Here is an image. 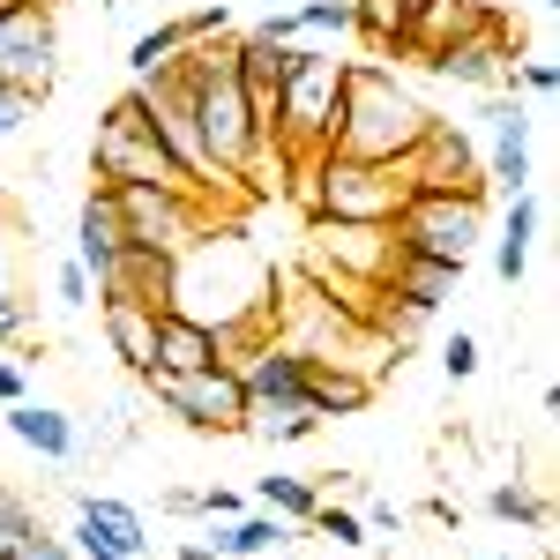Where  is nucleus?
I'll list each match as a JSON object with an SVG mask.
<instances>
[{
  "label": "nucleus",
  "instance_id": "c85d7f7f",
  "mask_svg": "<svg viewBox=\"0 0 560 560\" xmlns=\"http://www.w3.org/2000/svg\"><path fill=\"white\" fill-rule=\"evenodd\" d=\"M300 38H351V0H300Z\"/></svg>",
  "mask_w": 560,
  "mask_h": 560
},
{
  "label": "nucleus",
  "instance_id": "4c0bfd02",
  "mask_svg": "<svg viewBox=\"0 0 560 560\" xmlns=\"http://www.w3.org/2000/svg\"><path fill=\"white\" fill-rule=\"evenodd\" d=\"M31 396V359H0V404H23Z\"/></svg>",
  "mask_w": 560,
  "mask_h": 560
},
{
  "label": "nucleus",
  "instance_id": "6ab92c4d",
  "mask_svg": "<svg viewBox=\"0 0 560 560\" xmlns=\"http://www.w3.org/2000/svg\"><path fill=\"white\" fill-rule=\"evenodd\" d=\"M120 255H128L120 210H113V195H105V187H90V195H83V210H75V261L90 269V284H105Z\"/></svg>",
  "mask_w": 560,
  "mask_h": 560
},
{
  "label": "nucleus",
  "instance_id": "c756f323",
  "mask_svg": "<svg viewBox=\"0 0 560 560\" xmlns=\"http://www.w3.org/2000/svg\"><path fill=\"white\" fill-rule=\"evenodd\" d=\"M314 427H322L314 411H247V427H240V433H255V441H306Z\"/></svg>",
  "mask_w": 560,
  "mask_h": 560
},
{
  "label": "nucleus",
  "instance_id": "f3484780",
  "mask_svg": "<svg viewBox=\"0 0 560 560\" xmlns=\"http://www.w3.org/2000/svg\"><path fill=\"white\" fill-rule=\"evenodd\" d=\"M0 411H8L0 427L15 433L31 456H45V464H75V456H83V427H75L60 404H38V396H23V404H0Z\"/></svg>",
  "mask_w": 560,
  "mask_h": 560
},
{
  "label": "nucleus",
  "instance_id": "e433bc0d",
  "mask_svg": "<svg viewBox=\"0 0 560 560\" xmlns=\"http://www.w3.org/2000/svg\"><path fill=\"white\" fill-rule=\"evenodd\" d=\"M530 90V97H553V90H560V68H553V60H523V68H509V83H501V90Z\"/></svg>",
  "mask_w": 560,
  "mask_h": 560
},
{
  "label": "nucleus",
  "instance_id": "a18cd8bd",
  "mask_svg": "<svg viewBox=\"0 0 560 560\" xmlns=\"http://www.w3.org/2000/svg\"><path fill=\"white\" fill-rule=\"evenodd\" d=\"M530 8H546V15H553V8H560V0H530Z\"/></svg>",
  "mask_w": 560,
  "mask_h": 560
},
{
  "label": "nucleus",
  "instance_id": "f257e3e1",
  "mask_svg": "<svg viewBox=\"0 0 560 560\" xmlns=\"http://www.w3.org/2000/svg\"><path fill=\"white\" fill-rule=\"evenodd\" d=\"M427 120H433V113L396 83L388 68H374V60H345V90H337V135H329V150L366 158V165H404V158L419 150Z\"/></svg>",
  "mask_w": 560,
  "mask_h": 560
},
{
  "label": "nucleus",
  "instance_id": "ea45409f",
  "mask_svg": "<svg viewBox=\"0 0 560 560\" xmlns=\"http://www.w3.org/2000/svg\"><path fill=\"white\" fill-rule=\"evenodd\" d=\"M240 509H247V493H232V486H202V516H240Z\"/></svg>",
  "mask_w": 560,
  "mask_h": 560
},
{
  "label": "nucleus",
  "instance_id": "4468645a",
  "mask_svg": "<svg viewBox=\"0 0 560 560\" xmlns=\"http://www.w3.org/2000/svg\"><path fill=\"white\" fill-rule=\"evenodd\" d=\"M240 329H202L187 314H158V374H202V366H232Z\"/></svg>",
  "mask_w": 560,
  "mask_h": 560
},
{
  "label": "nucleus",
  "instance_id": "423d86ee",
  "mask_svg": "<svg viewBox=\"0 0 560 560\" xmlns=\"http://www.w3.org/2000/svg\"><path fill=\"white\" fill-rule=\"evenodd\" d=\"M150 396L158 411L179 419L195 433H240L247 427V388H240V366H202V374H150Z\"/></svg>",
  "mask_w": 560,
  "mask_h": 560
},
{
  "label": "nucleus",
  "instance_id": "bb28decb",
  "mask_svg": "<svg viewBox=\"0 0 560 560\" xmlns=\"http://www.w3.org/2000/svg\"><path fill=\"white\" fill-rule=\"evenodd\" d=\"M306 530H314V538H329L337 553H359V546L374 538V530H366V516H359V509H345V501H329V493L314 501V516H306Z\"/></svg>",
  "mask_w": 560,
  "mask_h": 560
},
{
  "label": "nucleus",
  "instance_id": "49530a36",
  "mask_svg": "<svg viewBox=\"0 0 560 560\" xmlns=\"http://www.w3.org/2000/svg\"><path fill=\"white\" fill-rule=\"evenodd\" d=\"M478 560H516V553H478Z\"/></svg>",
  "mask_w": 560,
  "mask_h": 560
},
{
  "label": "nucleus",
  "instance_id": "f03ea898",
  "mask_svg": "<svg viewBox=\"0 0 560 560\" xmlns=\"http://www.w3.org/2000/svg\"><path fill=\"white\" fill-rule=\"evenodd\" d=\"M173 75L187 83V105H195V128H202V150L217 158V173L247 179L277 142L261 135L255 105H247V90H240V75H232V52H217V45H187V52L173 60Z\"/></svg>",
  "mask_w": 560,
  "mask_h": 560
},
{
  "label": "nucleus",
  "instance_id": "4be33fe9",
  "mask_svg": "<svg viewBox=\"0 0 560 560\" xmlns=\"http://www.w3.org/2000/svg\"><path fill=\"white\" fill-rule=\"evenodd\" d=\"M314 247H322V255H337L345 269H359V277H382L388 224H337V217H322V224H314Z\"/></svg>",
  "mask_w": 560,
  "mask_h": 560
},
{
  "label": "nucleus",
  "instance_id": "412c9836",
  "mask_svg": "<svg viewBox=\"0 0 560 560\" xmlns=\"http://www.w3.org/2000/svg\"><path fill=\"white\" fill-rule=\"evenodd\" d=\"M300 538V523H284V516H269V509H240V516H217V530H210V546H217V560H261V553H277V546H292Z\"/></svg>",
  "mask_w": 560,
  "mask_h": 560
},
{
  "label": "nucleus",
  "instance_id": "1a4fd4ad",
  "mask_svg": "<svg viewBox=\"0 0 560 560\" xmlns=\"http://www.w3.org/2000/svg\"><path fill=\"white\" fill-rule=\"evenodd\" d=\"M142 90V113H150V135L173 150V165L195 179V195H217V187H232V179L217 173V158L202 150V128H195V105H187V83H179L173 68L158 75V83H135Z\"/></svg>",
  "mask_w": 560,
  "mask_h": 560
},
{
  "label": "nucleus",
  "instance_id": "cd10ccee",
  "mask_svg": "<svg viewBox=\"0 0 560 560\" xmlns=\"http://www.w3.org/2000/svg\"><path fill=\"white\" fill-rule=\"evenodd\" d=\"M486 516H493V523H530V530H546V523H553V516H546V501H538L523 478H516V486H493V493H486Z\"/></svg>",
  "mask_w": 560,
  "mask_h": 560
},
{
  "label": "nucleus",
  "instance_id": "a878e982",
  "mask_svg": "<svg viewBox=\"0 0 560 560\" xmlns=\"http://www.w3.org/2000/svg\"><path fill=\"white\" fill-rule=\"evenodd\" d=\"M314 501H322V486L300 471H277V478H255V509H269V516H284V523H300L314 516Z\"/></svg>",
  "mask_w": 560,
  "mask_h": 560
},
{
  "label": "nucleus",
  "instance_id": "39448f33",
  "mask_svg": "<svg viewBox=\"0 0 560 560\" xmlns=\"http://www.w3.org/2000/svg\"><path fill=\"white\" fill-rule=\"evenodd\" d=\"M306 202H314V217H337V224H388L396 202H404V173L345 158V150H322L306 165Z\"/></svg>",
  "mask_w": 560,
  "mask_h": 560
},
{
  "label": "nucleus",
  "instance_id": "ddd939ff",
  "mask_svg": "<svg viewBox=\"0 0 560 560\" xmlns=\"http://www.w3.org/2000/svg\"><path fill=\"white\" fill-rule=\"evenodd\" d=\"M427 68L448 75V83H464V90H501L509 68H516V52L493 38V23H478V31H464V38H448L441 52H427Z\"/></svg>",
  "mask_w": 560,
  "mask_h": 560
},
{
  "label": "nucleus",
  "instance_id": "7c9ffc66",
  "mask_svg": "<svg viewBox=\"0 0 560 560\" xmlns=\"http://www.w3.org/2000/svg\"><path fill=\"white\" fill-rule=\"evenodd\" d=\"M31 530H38V509H31L23 493H8V486H0V553H8L15 538H31Z\"/></svg>",
  "mask_w": 560,
  "mask_h": 560
},
{
  "label": "nucleus",
  "instance_id": "6e6552de",
  "mask_svg": "<svg viewBox=\"0 0 560 560\" xmlns=\"http://www.w3.org/2000/svg\"><path fill=\"white\" fill-rule=\"evenodd\" d=\"M113 195V210H120V232H128V247H150V255H179L187 240H195V195H173V187H142V179H113L105 187Z\"/></svg>",
  "mask_w": 560,
  "mask_h": 560
},
{
  "label": "nucleus",
  "instance_id": "5701e85b",
  "mask_svg": "<svg viewBox=\"0 0 560 560\" xmlns=\"http://www.w3.org/2000/svg\"><path fill=\"white\" fill-rule=\"evenodd\" d=\"M530 240H538V202H530V187H523V195H509L501 240H493V277H501V284H523V269H530Z\"/></svg>",
  "mask_w": 560,
  "mask_h": 560
},
{
  "label": "nucleus",
  "instance_id": "c03bdc74",
  "mask_svg": "<svg viewBox=\"0 0 560 560\" xmlns=\"http://www.w3.org/2000/svg\"><path fill=\"white\" fill-rule=\"evenodd\" d=\"M173 560H217V546H210V538H187V546H179Z\"/></svg>",
  "mask_w": 560,
  "mask_h": 560
},
{
  "label": "nucleus",
  "instance_id": "2f4dec72",
  "mask_svg": "<svg viewBox=\"0 0 560 560\" xmlns=\"http://www.w3.org/2000/svg\"><path fill=\"white\" fill-rule=\"evenodd\" d=\"M179 31H187V45H210V38H224V31H232V8H224V0L187 8V15H179Z\"/></svg>",
  "mask_w": 560,
  "mask_h": 560
},
{
  "label": "nucleus",
  "instance_id": "7ed1b4c3",
  "mask_svg": "<svg viewBox=\"0 0 560 560\" xmlns=\"http://www.w3.org/2000/svg\"><path fill=\"white\" fill-rule=\"evenodd\" d=\"M486 240V195L478 187H404V202L388 217V247L404 255H433V261H464Z\"/></svg>",
  "mask_w": 560,
  "mask_h": 560
},
{
  "label": "nucleus",
  "instance_id": "2eb2a0df",
  "mask_svg": "<svg viewBox=\"0 0 560 560\" xmlns=\"http://www.w3.org/2000/svg\"><path fill=\"white\" fill-rule=\"evenodd\" d=\"M374 284H382L404 314H433V306L464 284V269H456V261H433V255H404V247H388V261H382V277H374Z\"/></svg>",
  "mask_w": 560,
  "mask_h": 560
},
{
  "label": "nucleus",
  "instance_id": "a211bd4d",
  "mask_svg": "<svg viewBox=\"0 0 560 560\" xmlns=\"http://www.w3.org/2000/svg\"><path fill=\"white\" fill-rule=\"evenodd\" d=\"M158 314H165V306H142V300H105V306H97L105 345H113V359L128 366L135 382L158 374Z\"/></svg>",
  "mask_w": 560,
  "mask_h": 560
},
{
  "label": "nucleus",
  "instance_id": "09e8293b",
  "mask_svg": "<svg viewBox=\"0 0 560 560\" xmlns=\"http://www.w3.org/2000/svg\"><path fill=\"white\" fill-rule=\"evenodd\" d=\"M0 560H8V553H0Z\"/></svg>",
  "mask_w": 560,
  "mask_h": 560
},
{
  "label": "nucleus",
  "instance_id": "b1692460",
  "mask_svg": "<svg viewBox=\"0 0 560 560\" xmlns=\"http://www.w3.org/2000/svg\"><path fill=\"white\" fill-rule=\"evenodd\" d=\"M351 31L366 38V52H396L411 38V0H351Z\"/></svg>",
  "mask_w": 560,
  "mask_h": 560
},
{
  "label": "nucleus",
  "instance_id": "79ce46f5",
  "mask_svg": "<svg viewBox=\"0 0 560 560\" xmlns=\"http://www.w3.org/2000/svg\"><path fill=\"white\" fill-rule=\"evenodd\" d=\"M366 530H404V509L396 501H366Z\"/></svg>",
  "mask_w": 560,
  "mask_h": 560
},
{
  "label": "nucleus",
  "instance_id": "aec40b11",
  "mask_svg": "<svg viewBox=\"0 0 560 560\" xmlns=\"http://www.w3.org/2000/svg\"><path fill=\"white\" fill-rule=\"evenodd\" d=\"M366 404H374V382H366V374H351L345 359L306 351V411H314V419H351V411H366Z\"/></svg>",
  "mask_w": 560,
  "mask_h": 560
},
{
  "label": "nucleus",
  "instance_id": "dca6fc26",
  "mask_svg": "<svg viewBox=\"0 0 560 560\" xmlns=\"http://www.w3.org/2000/svg\"><path fill=\"white\" fill-rule=\"evenodd\" d=\"M240 388H247V411H306V351L261 345Z\"/></svg>",
  "mask_w": 560,
  "mask_h": 560
},
{
  "label": "nucleus",
  "instance_id": "473e14b6",
  "mask_svg": "<svg viewBox=\"0 0 560 560\" xmlns=\"http://www.w3.org/2000/svg\"><path fill=\"white\" fill-rule=\"evenodd\" d=\"M441 374H448V382H471L478 374V337L471 329H456V337L441 345Z\"/></svg>",
  "mask_w": 560,
  "mask_h": 560
},
{
  "label": "nucleus",
  "instance_id": "a19ab883",
  "mask_svg": "<svg viewBox=\"0 0 560 560\" xmlns=\"http://www.w3.org/2000/svg\"><path fill=\"white\" fill-rule=\"evenodd\" d=\"M255 38H269V45H292V38H300V15H292V8H284V15H261V23H255Z\"/></svg>",
  "mask_w": 560,
  "mask_h": 560
},
{
  "label": "nucleus",
  "instance_id": "58836bf2",
  "mask_svg": "<svg viewBox=\"0 0 560 560\" xmlns=\"http://www.w3.org/2000/svg\"><path fill=\"white\" fill-rule=\"evenodd\" d=\"M23 329H31V306L15 300V292H0V351L15 345V337H23Z\"/></svg>",
  "mask_w": 560,
  "mask_h": 560
},
{
  "label": "nucleus",
  "instance_id": "20e7f679",
  "mask_svg": "<svg viewBox=\"0 0 560 560\" xmlns=\"http://www.w3.org/2000/svg\"><path fill=\"white\" fill-rule=\"evenodd\" d=\"M337 90H345V60L322 52V45H300L292 75L277 90V120H269L277 158H322L329 150V135H337Z\"/></svg>",
  "mask_w": 560,
  "mask_h": 560
},
{
  "label": "nucleus",
  "instance_id": "9b49d317",
  "mask_svg": "<svg viewBox=\"0 0 560 560\" xmlns=\"http://www.w3.org/2000/svg\"><path fill=\"white\" fill-rule=\"evenodd\" d=\"M478 120L493 135V150H486V179L501 187V195H523L530 187V113H523L509 90H486V105H478Z\"/></svg>",
  "mask_w": 560,
  "mask_h": 560
},
{
  "label": "nucleus",
  "instance_id": "393cba45",
  "mask_svg": "<svg viewBox=\"0 0 560 560\" xmlns=\"http://www.w3.org/2000/svg\"><path fill=\"white\" fill-rule=\"evenodd\" d=\"M179 52H187V31H179V15H165L158 31H142V38L128 45V75H135V83H158Z\"/></svg>",
  "mask_w": 560,
  "mask_h": 560
},
{
  "label": "nucleus",
  "instance_id": "f8f14e48",
  "mask_svg": "<svg viewBox=\"0 0 560 560\" xmlns=\"http://www.w3.org/2000/svg\"><path fill=\"white\" fill-rule=\"evenodd\" d=\"M404 173V187H478V150L464 128H448V120H427V135H419V150L396 165Z\"/></svg>",
  "mask_w": 560,
  "mask_h": 560
},
{
  "label": "nucleus",
  "instance_id": "de8ad7c7",
  "mask_svg": "<svg viewBox=\"0 0 560 560\" xmlns=\"http://www.w3.org/2000/svg\"><path fill=\"white\" fill-rule=\"evenodd\" d=\"M8 8H15V0H0V15H8Z\"/></svg>",
  "mask_w": 560,
  "mask_h": 560
},
{
  "label": "nucleus",
  "instance_id": "37998d69",
  "mask_svg": "<svg viewBox=\"0 0 560 560\" xmlns=\"http://www.w3.org/2000/svg\"><path fill=\"white\" fill-rule=\"evenodd\" d=\"M165 509H173V516H202V493H187V486H173V493H165Z\"/></svg>",
  "mask_w": 560,
  "mask_h": 560
},
{
  "label": "nucleus",
  "instance_id": "c9c22d12",
  "mask_svg": "<svg viewBox=\"0 0 560 560\" xmlns=\"http://www.w3.org/2000/svg\"><path fill=\"white\" fill-rule=\"evenodd\" d=\"M31 113H38V97H23V90L0 83V142H15V135L31 128Z\"/></svg>",
  "mask_w": 560,
  "mask_h": 560
},
{
  "label": "nucleus",
  "instance_id": "9d476101",
  "mask_svg": "<svg viewBox=\"0 0 560 560\" xmlns=\"http://www.w3.org/2000/svg\"><path fill=\"white\" fill-rule=\"evenodd\" d=\"M75 560H105V553H150V516L135 501L113 493H75V523H68Z\"/></svg>",
  "mask_w": 560,
  "mask_h": 560
},
{
  "label": "nucleus",
  "instance_id": "72a5a7b5",
  "mask_svg": "<svg viewBox=\"0 0 560 560\" xmlns=\"http://www.w3.org/2000/svg\"><path fill=\"white\" fill-rule=\"evenodd\" d=\"M8 560H75V546H68V538H52V530H31V538H15V546H8Z\"/></svg>",
  "mask_w": 560,
  "mask_h": 560
},
{
  "label": "nucleus",
  "instance_id": "0eeeda50",
  "mask_svg": "<svg viewBox=\"0 0 560 560\" xmlns=\"http://www.w3.org/2000/svg\"><path fill=\"white\" fill-rule=\"evenodd\" d=\"M52 75H60V23L45 0H15L0 15V83L23 97H45Z\"/></svg>",
  "mask_w": 560,
  "mask_h": 560
},
{
  "label": "nucleus",
  "instance_id": "f704fd0d",
  "mask_svg": "<svg viewBox=\"0 0 560 560\" xmlns=\"http://www.w3.org/2000/svg\"><path fill=\"white\" fill-rule=\"evenodd\" d=\"M52 292H60V306H90V292H97V284H90V269L75 255L60 261V269H52Z\"/></svg>",
  "mask_w": 560,
  "mask_h": 560
}]
</instances>
